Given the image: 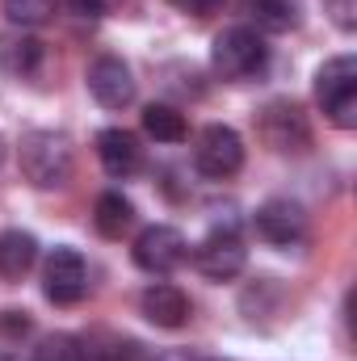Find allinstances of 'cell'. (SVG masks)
<instances>
[{
	"label": "cell",
	"instance_id": "obj_1",
	"mask_svg": "<svg viewBox=\"0 0 357 361\" xmlns=\"http://www.w3.org/2000/svg\"><path fill=\"white\" fill-rule=\"evenodd\" d=\"M72 143L68 135H55V130H30L21 139V173L30 185L38 189H59L72 180Z\"/></svg>",
	"mask_w": 357,
	"mask_h": 361
},
{
	"label": "cell",
	"instance_id": "obj_2",
	"mask_svg": "<svg viewBox=\"0 0 357 361\" xmlns=\"http://www.w3.org/2000/svg\"><path fill=\"white\" fill-rule=\"evenodd\" d=\"M210 63L223 80H253L261 76L269 63V47L253 25H227L214 47H210Z\"/></svg>",
	"mask_w": 357,
	"mask_h": 361
},
{
	"label": "cell",
	"instance_id": "obj_3",
	"mask_svg": "<svg viewBox=\"0 0 357 361\" xmlns=\"http://www.w3.org/2000/svg\"><path fill=\"white\" fill-rule=\"evenodd\" d=\"M315 97L328 114L332 126L353 130L357 126V59L353 55H337L315 72Z\"/></svg>",
	"mask_w": 357,
	"mask_h": 361
},
{
	"label": "cell",
	"instance_id": "obj_4",
	"mask_svg": "<svg viewBox=\"0 0 357 361\" xmlns=\"http://www.w3.org/2000/svg\"><path fill=\"white\" fill-rule=\"evenodd\" d=\"M193 164L210 180H227L244 169V139L231 126H206L193 143Z\"/></svg>",
	"mask_w": 357,
	"mask_h": 361
},
{
	"label": "cell",
	"instance_id": "obj_5",
	"mask_svg": "<svg viewBox=\"0 0 357 361\" xmlns=\"http://www.w3.org/2000/svg\"><path fill=\"white\" fill-rule=\"evenodd\" d=\"M257 135L265 139L273 152H307L311 147V126L307 114L294 101H269L257 114Z\"/></svg>",
	"mask_w": 357,
	"mask_h": 361
},
{
	"label": "cell",
	"instance_id": "obj_6",
	"mask_svg": "<svg viewBox=\"0 0 357 361\" xmlns=\"http://www.w3.org/2000/svg\"><path fill=\"white\" fill-rule=\"evenodd\" d=\"M193 265H198L202 277H210V281H231V277H240L244 265H248V248H244V240L231 227H214L193 248Z\"/></svg>",
	"mask_w": 357,
	"mask_h": 361
},
{
	"label": "cell",
	"instance_id": "obj_7",
	"mask_svg": "<svg viewBox=\"0 0 357 361\" xmlns=\"http://www.w3.org/2000/svg\"><path fill=\"white\" fill-rule=\"evenodd\" d=\"M42 290L55 307H72L89 294V265L76 248H55L42 265Z\"/></svg>",
	"mask_w": 357,
	"mask_h": 361
},
{
	"label": "cell",
	"instance_id": "obj_8",
	"mask_svg": "<svg viewBox=\"0 0 357 361\" xmlns=\"http://www.w3.org/2000/svg\"><path fill=\"white\" fill-rule=\"evenodd\" d=\"M185 261H189V244H185V235H181L177 227L156 223V227L139 231V240H135V265L143 273L164 277V273L181 269Z\"/></svg>",
	"mask_w": 357,
	"mask_h": 361
},
{
	"label": "cell",
	"instance_id": "obj_9",
	"mask_svg": "<svg viewBox=\"0 0 357 361\" xmlns=\"http://www.w3.org/2000/svg\"><path fill=\"white\" fill-rule=\"evenodd\" d=\"M253 223H257V235H261L265 244H273V248H290V244H298V240L307 235V214H303V206L290 202V197L265 202Z\"/></svg>",
	"mask_w": 357,
	"mask_h": 361
},
{
	"label": "cell",
	"instance_id": "obj_10",
	"mask_svg": "<svg viewBox=\"0 0 357 361\" xmlns=\"http://www.w3.org/2000/svg\"><path fill=\"white\" fill-rule=\"evenodd\" d=\"M85 80H89V92L97 97V105H105V109H126L135 101V76L118 55L92 59Z\"/></svg>",
	"mask_w": 357,
	"mask_h": 361
},
{
	"label": "cell",
	"instance_id": "obj_11",
	"mask_svg": "<svg viewBox=\"0 0 357 361\" xmlns=\"http://www.w3.org/2000/svg\"><path fill=\"white\" fill-rule=\"evenodd\" d=\"M97 156H101V164H105L109 177H131V173H139V164H143L139 139H135L131 130H122V126H109V130L97 135Z\"/></svg>",
	"mask_w": 357,
	"mask_h": 361
},
{
	"label": "cell",
	"instance_id": "obj_12",
	"mask_svg": "<svg viewBox=\"0 0 357 361\" xmlns=\"http://www.w3.org/2000/svg\"><path fill=\"white\" fill-rule=\"evenodd\" d=\"M139 311H143V319L147 324H156V328H181L185 319H189V298L181 294L177 286H169V281H156V286H147L143 290V298H139Z\"/></svg>",
	"mask_w": 357,
	"mask_h": 361
},
{
	"label": "cell",
	"instance_id": "obj_13",
	"mask_svg": "<svg viewBox=\"0 0 357 361\" xmlns=\"http://www.w3.org/2000/svg\"><path fill=\"white\" fill-rule=\"evenodd\" d=\"M38 261V240L30 231H0V277L21 281Z\"/></svg>",
	"mask_w": 357,
	"mask_h": 361
},
{
	"label": "cell",
	"instance_id": "obj_14",
	"mask_svg": "<svg viewBox=\"0 0 357 361\" xmlns=\"http://www.w3.org/2000/svg\"><path fill=\"white\" fill-rule=\"evenodd\" d=\"M240 13L248 21H257V30H269V34H286L298 25L294 0H240Z\"/></svg>",
	"mask_w": 357,
	"mask_h": 361
},
{
	"label": "cell",
	"instance_id": "obj_15",
	"mask_svg": "<svg viewBox=\"0 0 357 361\" xmlns=\"http://www.w3.org/2000/svg\"><path fill=\"white\" fill-rule=\"evenodd\" d=\"M92 223H97V231L105 235V240H122L126 231H131V223H135V206H131V197H122V193H101L97 197V210H92Z\"/></svg>",
	"mask_w": 357,
	"mask_h": 361
},
{
	"label": "cell",
	"instance_id": "obj_16",
	"mask_svg": "<svg viewBox=\"0 0 357 361\" xmlns=\"http://www.w3.org/2000/svg\"><path fill=\"white\" fill-rule=\"evenodd\" d=\"M42 63V42L38 38H8L0 42V68L17 80H30Z\"/></svg>",
	"mask_w": 357,
	"mask_h": 361
},
{
	"label": "cell",
	"instance_id": "obj_17",
	"mask_svg": "<svg viewBox=\"0 0 357 361\" xmlns=\"http://www.w3.org/2000/svg\"><path fill=\"white\" fill-rule=\"evenodd\" d=\"M143 130L156 139V143H185L189 126H185V114L173 105H147L143 109Z\"/></svg>",
	"mask_w": 357,
	"mask_h": 361
},
{
	"label": "cell",
	"instance_id": "obj_18",
	"mask_svg": "<svg viewBox=\"0 0 357 361\" xmlns=\"http://www.w3.org/2000/svg\"><path fill=\"white\" fill-rule=\"evenodd\" d=\"M59 0H4V17L21 30H34V25H47L55 17Z\"/></svg>",
	"mask_w": 357,
	"mask_h": 361
},
{
	"label": "cell",
	"instance_id": "obj_19",
	"mask_svg": "<svg viewBox=\"0 0 357 361\" xmlns=\"http://www.w3.org/2000/svg\"><path fill=\"white\" fill-rule=\"evenodd\" d=\"M34 361H89V353L80 349L76 336H47L34 349Z\"/></svg>",
	"mask_w": 357,
	"mask_h": 361
},
{
	"label": "cell",
	"instance_id": "obj_20",
	"mask_svg": "<svg viewBox=\"0 0 357 361\" xmlns=\"http://www.w3.org/2000/svg\"><path fill=\"white\" fill-rule=\"evenodd\" d=\"M80 17H109L114 8H122V0H68Z\"/></svg>",
	"mask_w": 357,
	"mask_h": 361
},
{
	"label": "cell",
	"instance_id": "obj_21",
	"mask_svg": "<svg viewBox=\"0 0 357 361\" xmlns=\"http://www.w3.org/2000/svg\"><path fill=\"white\" fill-rule=\"evenodd\" d=\"M169 4H177L181 13H189V17H210V13L223 8V0H169Z\"/></svg>",
	"mask_w": 357,
	"mask_h": 361
},
{
	"label": "cell",
	"instance_id": "obj_22",
	"mask_svg": "<svg viewBox=\"0 0 357 361\" xmlns=\"http://www.w3.org/2000/svg\"><path fill=\"white\" fill-rule=\"evenodd\" d=\"M109 361H160V357H152L139 341H126V345H118V349L109 353Z\"/></svg>",
	"mask_w": 357,
	"mask_h": 361
},
{
	"label": "cell",
	"instance_id": "obj_23",
	"mask_svg": "<svg viewBox=\"0 0 357 361\" xmlns=\"http://www.w3.org/2000/svg\"><path fill=\"white\" fill-rule=\"evenodd\" d=\"M328 8H332V17H337V25H341V30H353V25H357V17H353L357 0H328Z\"/></svg>",
	"mask_w": 357,
	"mask_h": 361
},
{
	"label": "cell",
	"instance_id": "obj_24",
	"mask_svg": "<svg viewBox=\"0 0 357 361\" xmlns=\"http://www.w3.org/2000/svg\"><path fill=\"white\" fill-rule=\"evenodd\" d=\"M0 164H4V139H0Z\"/></svg>",
	"mask_w": 357,
	"mask_h": 361
},
{
	"label": "cell",
	"instance_id": "obj_25",
	"mask_svg": "<svg viewBox=\"0 0 357 361\" xmlns=\"http://www.w3.org/2000/svg\"><path fill=\"white\" fill-rule=\"evenodd\" d=\"M89 361H109V357H92V353H89Z\"/></svg>",
	"mask_w": 357,
	"mask_h": 361
},
{
	"label": "cell",
	"instance_id": "obj_26",
	"mask_svg": "<svg viewBox=\"0 0 357 361\" xmlns=\"http://www.w3.org/2000/svg\"><path fill=\"white\" fill-rule=\"evenodd\" d=\"M214 361H223V357H214Z\"/></svg>",
	"mask_w": 357,
	"mask_h": 361
}]
</instances>
